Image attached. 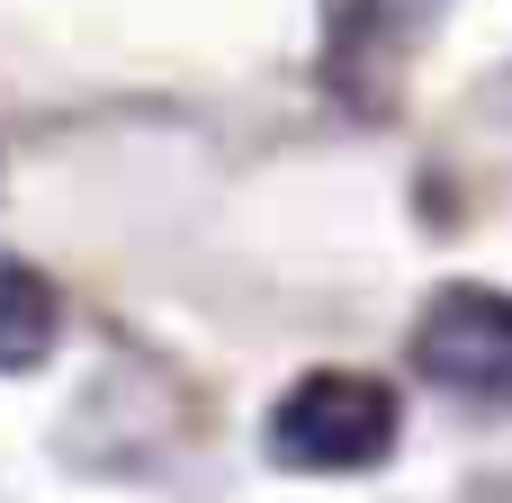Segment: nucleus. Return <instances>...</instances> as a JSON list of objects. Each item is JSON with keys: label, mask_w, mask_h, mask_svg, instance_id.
Masks as SVG:
<instances>
[{"label": "nucleus", "mask_w": 512, "mask_h": 503, "mask_svg": "<svg viewBox=\"0 0 512 503\" xmlns=\"http://www.w3.org/2000/svg\"><path fill=\"white\" fill-rule=\"evenodd\" d=\"M405 360L441 396L512 405V288H477V279L432 288L423 315H414V333H405Z\"/></svg>", "instance_id": "2"}, {"label": "nucleus", "mask_w": 512, "mask_h": 503, "mask_svg": "<svg viewBox=\"0 0 512 503\" xmlns=\"http://www.w3.org/2000/svg\"><path fill=\"white\" fill-rule=\"evenodd\" d=\"M396 432H405V405L369 369H306L261 414L270 468H297V477H360L396 450Z\"/></svg>", "instance_id": "1"}, {"label": "nucleus", "mask_w": 512, "mask_h": 503, "mask_svg": "<svg viewBox=\"0 0 512 503\" xmlns=\"http://www.w3.org/2000/svg\"><path fill=\"white\" fill-rule=\"evenodd\" d=\"M54 351H63V288L36 261L0 252V378L45 369Z\"/></svg>", "instance_id": "3"}]
</instances>
